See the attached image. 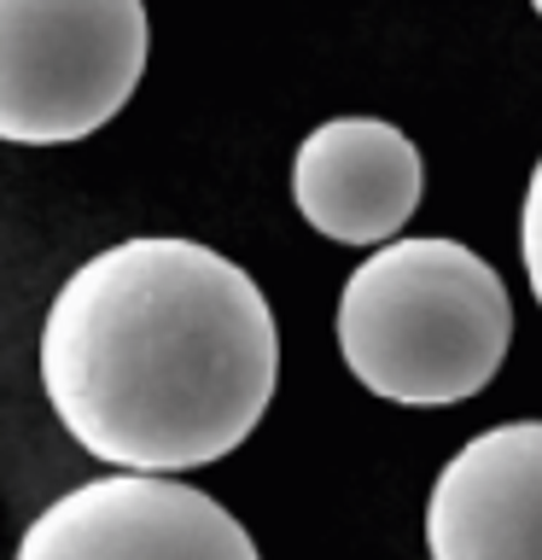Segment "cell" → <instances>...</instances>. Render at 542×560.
Masks as SVG:
<instances>
[{
    "label": "cell",
    "mask_w": 542,
    "mask_h": 560,
    "mask_svg": "<svg viewBox=\"0 0 542 560\" xmlns=\"http://www.w3.org/2000/svg\"><path fill=\"white\" fill-rule=\"evenodd\" d=\"M280 327L262 287L187 234H134L52 292L42 392L59 427L117 472H192L269 415Z\"/></svg>",
    "instance_id": "1"
},
{
    "label": "cell",
    "mask_w": 542,
    "mask_h": 560,
    "mask_svg": "<svg viewBox=\"0 0 542 560\" xmlns=\"http://www.w3.org/2000/svg\"><path fill=\"white\" fill-rule=\"evenodd\" d=\"M339 357L385 402L449 409L502 374L514 345V298L502 275L449 234L374 245L339 292Z\"/></svg>",
    "instance_id": "2"
},
{
    "label": "cell",
    "mask_w": 542,
    "mask_h": 560,
    "mask_svg": "<svg viewBox=\"0 0 542 560\" xmlns=\"http://www.w3.org/2000/svg\"><path fill=\"white\" fill-rule=\"evenodd\" d=\"M146 0H0V140L76 147L146 77Z\"/></svg>",
    "instance_id": "3"
},
{
    "label": "cell",
    "mask_w": 542,
    "mask_h": 560,
    "mask_svg": "<svg viewBox=\"0 0 542 560\" xmlns=\"http://www.w3.org/2000/svg\"><path fill=\"white\" fill-rule=\"evenodd\" d=\"M12 560H262L251 532L175 472H105L52 497Z\"/></svg>",
    "instance_id": "4"
},
{
    "label": "cell",
    "mask_w": 542,
    "mask_h": 560,
    "mask_svg": "<svg viewBox=\"0 0 542 560\" xmlns=\"http://www.w3.org/2000/svg\"><path fill=\"white\" fill-rule=\"evenodd\" d=\"M420 147L385 117H327L292 152V205L332 245H385L420 210Z\"/></svg>",
    "instance_id": "5"
},
{
    "label": "cell",
    "mask_w": 542,
    "mask_h": 560,
    "mask_svg": "<svg viewBox=\"0 0 542 560\" xmlns=\"http://www.w3.org/2000/svg\"><path fill=\"white\" fill-rule=\"evenodd\" d=\"M432 560H542V420H507L444 462L426 497Z\"/></svg>",
    "instance_id": "6"
},
{
    "label": "cell",
    "mask_w": 542,
    "mask_h": 560,
    "mask_svg": "<svg viewBox=\"0 0 542 560\" xmlns=\"http://www.w3.org/2000/svg\"><path fill=\"white\" fill-rule=\"evenodd\" d=\"M519 262L525 280H531V298L542 304V158L525 182V205H519Z\"/></svg>",
    "instance_id": "7"
},
{
    "label": "cell",
    "mask_w": 542,
    "mask_h": 560,
    "mask_svg": "<svg viewBox=\"0 0 542 560\" xmlns=\"http://www.w3.org/2000/svg\"><path fill=\"white\" fill-rule=\"evenodd\" d=\"M531 12H537V18H542V0H531Z\"/></svg>",
    "instance_id": "8"
}]
</instances>
